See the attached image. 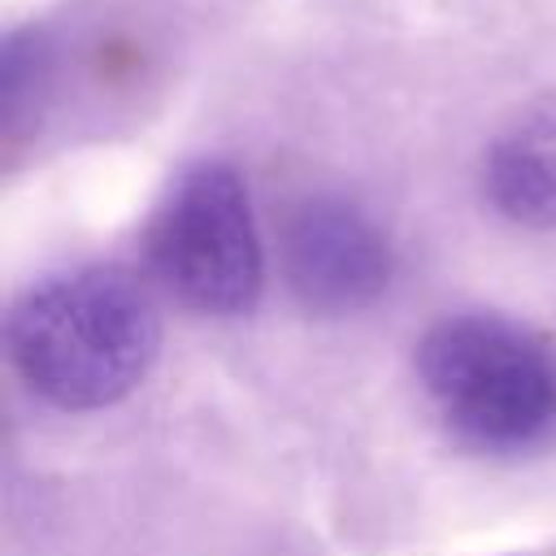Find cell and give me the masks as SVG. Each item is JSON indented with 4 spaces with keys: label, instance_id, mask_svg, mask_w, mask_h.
I'll use <instances>...</instances> for the list:
<instances>
[{
    "label": "cell",
    "instance_id": "obj_3",
    "mask_svg": "<svg viewBox=\"0 0 556 556\" xmlns=\"http://www.w3.org/2000/svg\"><path fill=\"white\" fill-rule=\"evenodd\" d=\"M148 256L161 282L195 313L239 317L261 300L265 252L235 165L200 161L161 200Z\"/></svg>",
    "mask_w": 556,
    "mask_h": 556
},
{
    "label": "cell",
    "instance_id": "obj_6",
    "mask_svg": "<svg viewBox=\"0 0 556 556\" xmlns=\"http://www.w3.org/2000/svg\"><path fill=\"white\" fill-rule=\"evenodd\" d=\"M43 87V52L30 35H13L4 48V130L17 135Z\"/></svg>",
    "mask_w": 556,
    "mask_h": 556
},
{
    "label": "cell",
    "instance_id": "obj_2",
    "mask_svg": "<svg viewBox=\"0 0 556 556\" xmlns=\"http://www.w3.org/2000/svg\"><path fill=\"white\" fill-rule=\"evenodd\" d=\"M443 426L482 452H530L556 434V343L504 313H456L417 348Z\"/></svg>",
    "mask_w": 556,
    "mask_h": 556
},
{
    "label": "cell",
    "instance_id": "obj_1",
    "mask_svg": "<svg viewBox=\"0 0 556 556\" xmlns=\"http://www.w3.org/2000/svg\"><path fill=\"white\" fill-rule=\"evenodd\" d=\"M9 356L22 382L56 408H109L152 369L161 321L117 265H91L30 287L9 313Z\"/></svg>",
    "mask_w": 556,
    "mask_h": 556
},
{
    "label": "cell",
    "instance_id": "obj_5",
    "mask_svg": "<svg viewBox=\"0 0 556 556\" xmlns=\"http://www.w3.org/2000/svg\"><path fill=\"white\" fill-rule=\"evenodd\" d=\"M482 191L521 230H556V104L508 122L482 156Z\"/></svg>",
    "mask_w": 556,
    "mask_h": 556
},
{
    "label": "cell",
    "instance_id": "obj_4",
    "mask_svg": "<svg viewBox=\"0 0 556 556\" xmlns=\"http://www.w3.org/2000/svg\"><path fill=\"white\" fill-rule=\"evenodd\" d=\"M391 274L387 230L352 200L313 195L282 226V278L308 313H361L391 287Z\"/></svg>",
    "mask_w": 556,
    "mask_h": 556
}]
</instances>
